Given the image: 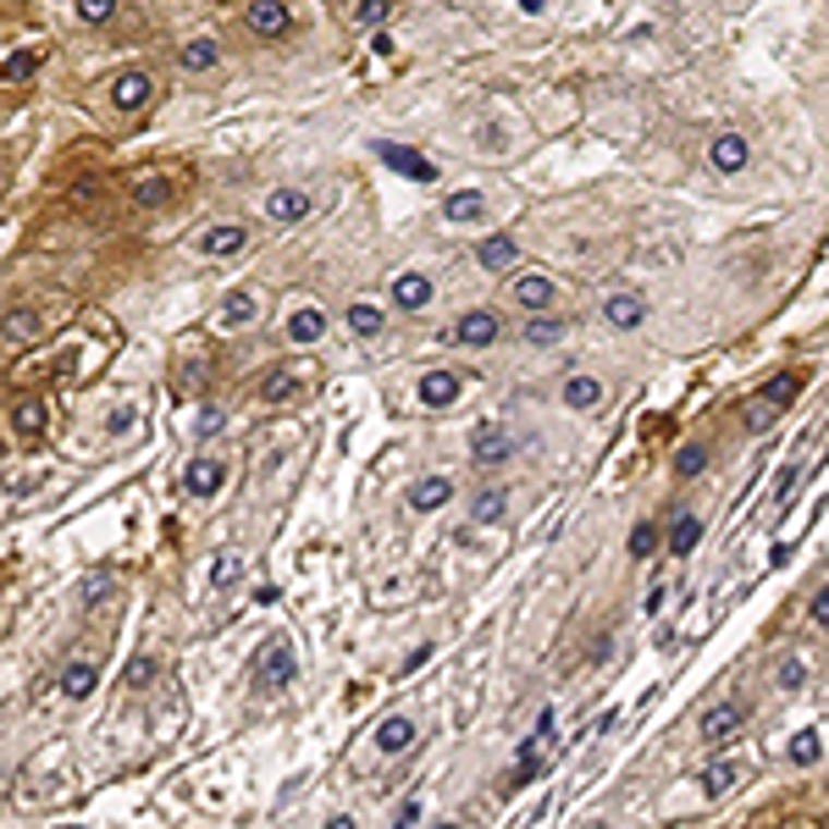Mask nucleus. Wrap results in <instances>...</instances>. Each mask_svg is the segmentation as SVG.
Listing matches in <instances>:
<instances>
[{"instance_id": "a19ab883", "label": "nucleus", "mask_w": 829, "mask_h": 829, "mask_svg": "<svg viewBox=\"0 0 829 829\" xmlns=\"http://www.w3.org/2000/svg\"><path fill=\"white\" fill-rule=\"evenodd\" d=\"M625 548H630V558H652V548H658V526H652V520H641V526H630V537H625Z\"/></svg>"}, {"instance_id": "09e8293b", "label": "nucleus", "mask_w": 829, "mask_h": 829, "mask_svg": "<svg viewBox=\"0 0 829 829\" xmlns=\"http://www.w3.org/2000/svg\"><path fill=\"white\" fill-rule=\"evenodd\" d=\"M807 614H813V630H829V592H824V587L813 592V603H807Z\"/></svg>"}, {"instance_id": "c03bdc74", "label": "nucleus", "mask_w": 829, "mask_h": 829, "mask_svg": "<svg viewBox=\"0 0 829 829\" xmlns=\"http://www.w3.org/2000/svg\"><path fill=\"white\" fill-rule=\"evenodd\" d=\"M111 598V575H83V609H100Z\"/></svg>"}, {"instance_id": "20e7f679", "label": "nucleus", "mask_w": 829, "mask_h": 829, "mask_svg": "<svg viewBox=\"0 0 829 829\" xmlns=\"http://www.w3.org/2000/svg\"><path fill=\"white\" fill-rule=\"evenodd\" d=\"M387 299H393L398 315H426V310L437 304V283H432L426 272H398V277L387 283Z\"/></svg>"}, {"instance_id": "bb28decb", "label": "nucleus", "mask_w": 829, "mask_h": 829, "mask_svg": "<svg viewBox=\"0 0 829 829\" xmlns=\"http://www.w3.org/2000/svg\"><path fill=\"white\" fill-rule=\"evenodd\" d=\"M504 509H509V492H504V486H481V492L470 497V520H476V526H497V520H504Z\"/></svg>"}, {"instance_id": "c756f323", "label": "nucleus", "mask_w": 829, "mask_h": 829, "mask_svg": "<svg viewBox=\"0 0 829 829\" xmlns=\"http://www.w3.org/2000/svg\"><path fill=\"white\" fill-rule=\"evenodd\" d=\"M520 338L531 344V349H553L558 338H564V321L553 315V310H542V315H526V332Z\"/></svg>"}, {"instance_id": "2f4dec72", "label": "nucleus", "mask_w": 829, "mask_h": 829, "mask_svg": "<svg viewBox=\"0 0 829 829\" xmlns=\"http://www.w3.org/2000/svg\"><path fill=\"white\" fill-rule=\"evenodd\" d=\"M802 387H807V382H802L796 371H780V376L764 387V404H769V409H791V404L802 398Z\"/></svg>"}, {"instance_id": "412c9836", "label": "nucleus", "mask_w": 829, "mask_h": 829, "mask_svg": "<svg viewBox=\"0 0 829 829\" xmlns=\"http://www.w3.org/2000/svg\"><path fill=\"white\" fill-rule=\"evenodd\" d=\"M454 504V481L448 476H421L409 486V509L414 515H437V509H448Z\"/></svg>"}, {"instance_id": "aec40b11", "label": "nucleus", "mask_w": 829, "mask_h": 829, "mask_svg": "<svg viewBox=\"0 0 829 829\" xmlns=\"http://www.w3.org/2000/svg\"><path fill=\"white\" fill-rule=\"evenodd\" d=\"M603 321H609L614 332H636V326L647 321V299H641V293H630V288H620V293H609V299H603Z\"/></svg>"}, {"instance_id": "6e6552de", "label": "nucleus", "mask_w": 829, "mask_h": 829, "mask_svg": "<svg viewBox=\"0 0 829 829\" xmlns=\"http://www.w3.org/2000/svg\"><path fill=\"white\" fill-rule=\"evenodd\" d=\"M509 299H515V310L542 315V310H553V304H558V283H553L548 272H520V277H515V288H509Z\"/></svg>"}, {"instance_id": "4be33fe9", "label": "nucleus", "mask_w": 829, "mask_h": 829, "mask_svg": "<svg viewBox=\"0 0 829 829\" xmlns=\"http://www.w3.org/2000/svg\"><path fill=\"white\" fill-rule=\"evenodd\" d=\"M443 221H448V227H476V221H486V194H481V189H454V194L443 200Z\"/></svg>"}, {"instance_id": "a878e982", "label": "nucleus", "mask_w": 829, "mask_h": 829, "mask_svg": "<svg viewBox=\"0 0 829 829\" xmlns=\"http://www.w3.org/2000/svg\"><path fill=\"white\" fill-rule=\"evenodd\" d=\"M178 67H183V72H216V67H221V45H216L211 34H200V39H189V45L178 50Z\"/></svg>"}, {"instance_id": "dca6fc26", "label": "nucleus", "mask_w": 829, "mask_h": 829, "mask_svg": "<svg viewBox=\"0 0 829 829\" xmlns=\"http://www.w3.org/2000/svg\"><path fill=\"white\" fill-rule=\"evenodd\" d=\"M476 266L486 272V277H497V272H515V261H520V243L509 238V232H486V238H476Z\"/></svg>"}, {"instance_id": "f03ea898", "label": "nucleus", "mask_w": 829, "mask_h": 829, "mask_svg": "<svg viewBox=\"0 0 829 829\" xmlns=\"http://www.w3.org/2000/svg\"><path fill=\"white\" fill-rule=\"evenodd\" d=\"M443 338L459 344V349H492L497 338H504V315H497V310H465Z\"/></svg>"}, {"instance_id": "864d4df0", "label": "nucleus", "mask_w": 829, "mask_h": 829, "mask_svg": "<svg viewBox=\"0 0 829 829\" xmlns=\"http://www.w3.org/2000/svg\"><path fill=\"white\" fill-rule=\"evenodd\" d=\"M663 598H670V592L652 587V592H647V603H641V614H647V620H658V614H663Z\"/></svg>"}, {"instance_id": "3c124183", "label": "nucleus", "mask_w": 829, "mask_h": 829, "mask_svg": "<svg viewBox=\"0 0 829 829\" xmlns=\"http://www.w3.org/2000/svg\"><path fill=\"white\" fill-rule=\"evenodd\" d=\"M149 681H155V663H149V658H133V663H128V686H149Z\"/></svg>"}, {"instance_id": "f257e3e1", "label": "nucleus", "mask_w": 829, "mask_h": 829, "mask_svg": "<svg viewBox=\"0 0 829 829\" xmlns=\"http://www.w3.org/2000/svg\"><path fill=\"white\" fill-rule=\"evenodd\" d=\"M299 681V652L288 636H266L255 652V692H288Z\"/></svg>"}, {"instance_id": "49530a36", "label": "nucleus", "mask_w": 829, "mask_h": 829, "mask_svg": "<svg viewBox=\"0 0 829 829\" xmlns=\"http://www.w3.org/2000/svg\"><path fill=\"white\" fill-rule=\"evenodd\" d=\"M796 486H802V465H780V476H774V504H785Z\"/></svg>"}, {"instance_id": "6e6d98bb", "label": "nucleus", "mask_w": 829, "mask_h": 829, "mask_svg": "<svg viewBox=\"0 0 829 829\" xmlns=\"http://www.w3.org/2000/svg\"><path fill=\"white\" fill-rule=\"evenodd\" d=\"M609 652H614V636H598V647H592V663H609Z\"/></svg>"}, {"instance_id": "9b49d317", "label": "nucleus", "mask_w": 829, "mask_h": 829, "mask_svg": "<svg viewBox=\"0 0 829 829\" xmlns=\"http://www.w3.org/2000/svg\"><path fill=\"white\" fill-rule=\"evenodd\" d=\"M465 371H448V365H437V371H426L421 382H414V398H421L426 409H448V404H459V393H465Z\"/></svg>"}, {"instance_id": "b1692460", "label": "nucleus", "mask_w": 829, "mask_h": 829, "mask_svg": "<svg viewBox=\"0 0 829 829\" xmlns=\"http://www.w3.org/2000/svg\"><path fill=\"white\" fill-rule=\"evenodd\" d=\"M785 758H791L796 769H818V764H824V724L796 730V735H791V746H785Z\"/></svg>"}, {"instance_id": "79ce46f5", "label": "nucleus", "mask_w": 829, "mask_h": 829, "mask_svg": "<svg viewBox=\"0 0 829 829\" xmlns=\"http://www.w3.org/2000/svg\"><path fill=\"white\" fill-rule=\"evenodd\" d=\"M238 575H243V553H216V564H211V587H232Z\"/></svg>"}, {"instance_id": "6ab92c4d", "label": "nucleus", "mask_w": 829, "mask_h": 829, "mask_svg": "<svg viewBox=\"0 0 829 829\" xmlns=\"http://www.w3.org/2000/svg\"><path fill=\"white\" fill-rule=\"evenodd\" d=\"M56 692H61L67 702H89V697L100 692V670H95V663H83V658H72L67 670L56 675Z\"/></svg>"}, {"instance_id": "4c0bfd02", "label": "nucleus", "mask_w": 829, "mask_h": 829, "mask_svg": "<svg viewBox=\"0 0 829 829\" xmlns=\"http://www.w3.org/2000/svg\"><path fill=\"white\" fill-rule=\"evenodd\" d=\"M72 12L77 23H89V28H106L117 17V0H72Z\"/></svg>"}, {"instance_id": "8fccbe9b", "label": "nucleus", "mask_w": 829, "mask_h": 829, "mask_svg": "<svg viewBox=\"0 0 829 829\" xmlns=\"http://www.w3.org/2000/svg\"><path fill=\"white\" fill-rule=\"evenodd\" d=\"M421 818H426V807H421V802H414V796L393 807V824H404V829H409V824H421Z\"/></svg>"}, {"instance_id": "ddd939ff", "label": "nucleus", "mask_w": 829, "mask_h": 829, "mask_svg": "<svg viewBox=\"0 0 829 829\" xmlns=\"http://www.w3.org/2000/svg\"><path fill=\"white\" fill-rule=\"evenodd\" d=\"M376 160H387L398 178H414V183H437V166H432L421 149H409V144H393V139H382V144H376Z\"/></svg>"}, {"instance_id": "423d86ee", "label": "nucleus", "mask_w": 829, "mask_h": 829, "mask_svg": "<svg viewBox=\"0 0 829 829\" xmlns=\"http://www.w3.org/2000/svg\"><path fill=\"white\" fill-rule=\"evenodd\" d=\"M149 100H155V83H149V72H144V67H128V72H117V77H111V111L139 117Z\"/></svg>"}, {"instance_id": "473e14b6", "label": "nucleus", "mask_w": 829, "mask_h": 829, "mask_svg": "<svg viewBox=\"0 0 829 829\" xmlns=\"http://www.w3.org/2000/svg\"><path fill=\"white\" fill-rule=\"evenodd\" d=\"M697 542H702V520H697V515H681V520L670 526V548H675V558H692V553H697Z\"/></svg>"}, {"instance_id": "f8f14e48", "label": "nucleus", "mask_w": 829, "mask_h": 829, "mask_svg": "<svg viewBox=\"0 0 829 829\" xmlns=\"http://www.w3.org/2000/svg\"><path fill=\"white\" fill-rule=\"evenodd\" d=\"M741 724H746V702H713V708H702L697 735H702L708 746H724V741H735Z\"/></svg>"}, {"instance_id": "393cba45", "label": "nucleus", "mask_w": 829, "mask_h": 829, "mask_svg": "<svg viewBox=\"0 0 829 829\" xmlns=\"http://www.w3.org/2000/svg\"><path fill=\"white\" fill-rule=\"evenodd\" d=\"M344 321H349V332H355L360 344H365V338H382V332H387V310H382V304H365V299H355V304L344 310Z\"/></svg>"}, {"instance_id": "7c9ffc66", "label": "nucleus", "mask_w": 829, "mask_h": 829, "mask_svg": "<svg viewBox=\"0 0 829 829\" xmlns=\"http://www.w3.org/2000/svg\"><path fill=\"white\" fill-rule=\"evenodd\" d=\"M741 774H746V769H741L735 758L708 764V769H702V796H724V791H735V785H741Z\"/></svg>"}, {"instance_id": "a211bd4d", "label": "nucleus", "mask_w": 829, "mask_h": 829, "mask_svg": "<svg viewBox=\"0 0 829 829\" xmlns=\"http://www.w3.org/2000/svg\"><path fill=\"white\" fill-rule=\"evenodd\" d=\"M414 735H421V724H414L409 713H387V719L371 730V746H376L382 758H398V753H409V746H414Z\"/></svg>"}, {"instance_id": "9d476101", "label": "nucleus", "mask_w": 829, "mask_h": 829, "mask_svg": "<svg viewBox=\"0 0 829 829\" xmlns=\"http://www.w3.org/2000/svg\"><path fill=\"white\" fill-rule=\"evenodd\" d=\"M558 404H564V409H575V414H592V409H603V404H609V387H603V376L575 371V376H564V382H558Z\"/></svg>"}, {"instance_id": "37998d69", "label": "nucleus", "mask_w": 829, "mask_h": 829, "mask_svg": "<svg viewBox=\"0 0 829 829\" xmlns=\"http://www.w3.org/2000/svg\"><path fill=\"white\" fill-rule=\"evenodd\" d=\"M774 414H780V409H769V404L758 398V404H746V414H741V421H746V432H753V437H764Z\"/></svg>"}, {"instance_id": "7ed1b4c3", "label": "nucleus", "mask_w": 829, "mask_h": 829, "mask_svg": "<svg viewBox=\"0 0 829 829\" xmlns=\"http://www.w3.org/2000/svg\"><path fill=\"white\" fill-rule=\"evenodd\" d=\"M243 28L249 34H255V39H288L293 34V7H288V0H249V7H243Z\"/></svg>"}, {"instance_id": "4468645a", "label": "nucleus", "mask_w": 829, "mask_h": 829, "mask_svg": "<svg viewBox=\"0 0 829 829\" xmlns=\"http://www.w3.org/2000/svg\"><path fill=\"white\" fill-rule=\"evenodd\" d=\"M326 326H332V315H326L321 304H293V310H288V321H283V338H288V344H299V349H310V344H321V338H326Z\"/></svg>"}, {"instance_id": "2eb2a0df", "label": "nucleus", "mask_w": 829, "mask_h": 829, "mask_svg": "<svg viewBox=\"0 0 829 829\" xmlns=\"http://www.w3.org/2000/svg\"><path fill=\"white\" fill-rule=\"evenodd\" d=\"M515 454V437L504 432V426H492V421H481L476 432H470V459L481 465V470H497V465H504Z\"/></svg>"}, {"instance_id": "72a5a7b5", "label": "nucleus", "mask_w": 829, "mask_h": 829, "mask_svg": "<svg viewBox=\"0 0 829 829\" xmlns=\"http://www.w3.org/2000/svg\"><path fill=\"white\" fill-rule=\"evenodd\" d=\"M702 470H708V443H681V448H675V476H681V481H697Z\"/></svg>"}, {"instance_id": "cd10ccee", "label": "nucleus", "mask_w": 829, "mask_h": 829, "mask_svg": "<svg viewBox=\"0 0 829 829\" xmlns=\"http://www.w3.org/2000/svg\"><path fill=\"white\" fill-rule=\"evenodd\" d=\"M216 321H221L227 332H238V326H255V321H261V299H255V293H232V299L216 310Z\"/></svg>"}, {"instance_id": "5fc2aeb1", "label": "nucleus", "mask_w": 829, "mask_h": 829, "mask_svg": "<svg viewBox=\"0 0 829 829\" xmlns=\"http://www.w3.org/2000/svg\"><path fill=\"white\" fill-rule=\"evenodd\" d=\"M426 658H432V647H414V652L404 658V675H414V670H421V663H426Z\"/></svg>"}, {"instance_id": "603ef678", "label": "nucleus", "mask_w": 829, "mask_h": 829, "mask_svg": "<svg viewBox=\"0 0 829 829\" xmlns=\"http://www.w3.org/2000/svg\"><path fill=\"white\" fill-rule=\"evenodd\" d=\"M476 144H481V149H504L509 139H504V128H492V122H486V128H476Z\"/></svg>"}, {"instance_id": "5701e85b", "label": "nucleus", "mask_w": 829, "mask_h": 829, "mask_svg": "<svg viewBox=\"0 0 829 829\" xmlns=\"http://www.w3.org/2000/svg\"><path fill=\"white\" fill-rule=\"evenodd\" d=\"M45 426H50L45 398H17V404H12V432H17L23 443H39V437H45Z\"/></svg>"}, {"instance_id": "c9c22d12", "label": "nucleus", "mask_w": 829, "mask_h": 829, "mask_svg": "<svg viewBox=\"0 0 829 829\" xmlns=\"http://www.w3.org/2000/svg\"><path fill=\"white\" fill-rule=\"evenodd\" d=\"M139 421H144V414H139V404H117L100 426H106V437H117V443H122V437H133V432H139Z\"/></svg>"}, {"instance_id": "ea45409f", "label": "nucleus", "mask_w": 829, "mask_h": 829, "mask_svg": "<svg viewBox=\"0 0 829 829\" xmlns=\"http://www.w3.org/2000/svg\"><path fill=\"white\" fill-rule=\"evenodd\" d=\"M393 17V0H355V28H382Z\"/></svg>"}, {"instance_id": "c85d7f7f", "label": "nucleus", "mask_w": 829, "mask_h": 829, "mask_svg": "<svg viewBox=\"0 0 829 829\" xmlns=\"http://www.w3.org/2000/svg\"><path fill=\"white\" fill-rule=\"evenodd\" d=\"M172 194H178V189H172V178H160V172H149V178H139V183H133V205H139V211H160V205H172Z\"/></svg>"}, {"instance_id": "f704fd0d", "label": "nucleus", "mask_w": 829, "mask_h": 829, "mask_svg": "<svg viewBox=\"0 0 829 829\" xmlns=\"http://www.w3.org/2000/svg\"><path fill=\"white\" fill-rule=\"evenodd\" d=\"M0 332H7V344H28L39 332V315L23 304V310H7V321H0Z\"/></svg>"}, {"instance_id": "f3484780", "label": "nucleus", "mask_w": 829, "mask_h": 829, "mask_svg": "<svg viewBox=\"0 0 829 829\" xmlns=\"http://www.w3.org/2000/svg\"><path fill=\"white\" fill-rule=\"evenodd\" d=\"M227 470H232V465H221L216 454H200V459H189V470H183V492L205 504V497H216V492L227 486Z\"/></svg>"}, {"instance_id": "39448f33", "label": "nucleus", "mask_w": 829, "mask_h": 829, "mask_svg": "<svg viewBox=\"0 0 829 829\" xmlns=\"http://www.w3.org/2000/svg\"><path fill=\"white\" fill-rule=\"evenodd\" d=\"M261 211H266V221H272V227H293V221L315 216V194H310V189H299V183H283V189H272V194L261 200Z\"/></svg>"}, {"instance_id": "a18cd8bd", "label": "nucleus", "mask_w": 829, "mask_h": 829, "mask_svg": "<svg viewBox=\"0 0 829 829\" xmlns=\"http://www.w3.org/2000/svg\"><path fill=\"white\" fill-rule=\"evenodd\" d=\"M807 686V658H785L780 663V692H802Z\"/></svg>"}, {"instance_id": "58836bf2", "label": "nucleus", "mask_w": 829, "mask_h": 829, "mask_svg": "<svg viewBox=\"0 0 829 829\" xmlns=\"http://www.w3.org/2000/svg\"><path fill=\"white\" fill-rule=\"evenodd\" d=\"M261 398H266V404H288V398H299V376H293V371H272V376H266V387H261Z\"/></svg>"}, {"instance_id": "1a4fd4ad", "label": "nucleus", "mask_w": 829, "mask_h": 829, "mask_svg": "<svg viewBox=\"0 0 829 829\" xmlns=\"http://www.w3.org/2000/svg\"><path fill=\"white\" fill-rule=\"evenodd\" d=\"M194 249H200L205 261H232V255H243V249H249V227H243V221H216V227L200 232Z\"/></svg>"}, {"instance_id": "0eeeda50", "label": "nucleus", "mask_w": 829, "mask_h": 829, "mask_svg": "<svg viewBox=\"0 0 829 829\" xmlns=\"http://www.w3.org/2000/svg\"><path fill=\"white\" fill-rule=\"evenodd\" d=\"M708 166H713L719 178H741L746 166H753V144H746V133H713Z\"/></svg>"}, {"instance_id": "e433bc0d", "label": "nucleus", "mask_w": 829, "mask_h": 829, "mask_svg": "<svg viewBox=\"0 0 829 829\" xmlns=\"http://www.w3.org/2000/svg\"><path fill=\"white\" fill-rule=\"evenodd\" d=\"M34 67H39V50H12V56H0V83H23V77H34Z\"/></svg>"}, {"instance_id": "de8ad7c7", "label": "nucleus", "mask_w": 829, "mask_h": 829, "mask_svg": "<svg viewBox=\"0 0 829 829\" xmlns=\"http://www.w3.org/2000/svg\"><path fill=\"white\" fill-rule=\"evenodd\" d=\"M194 432H200L205 443H211V437H221V432H227V414H221L216 404H211V409H200V426H194Z\"/></svg>"}]
</instances>
